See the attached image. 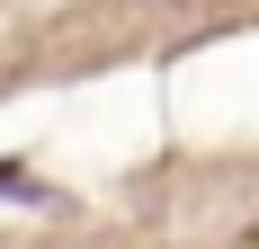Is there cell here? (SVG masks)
Masks as SVG:
<instances>
[{"label":"cell","mask_w":259,"mask_h":249,"mask_svg":"<svg viewBox=\"0 0 259 249\" xmlns=\"http://www.w3.org/2000/svg\"><path fill=\"white\" fill-rule=\"evenodd\" d=\"M0 196H27V205H54V187H45V178H27L18 160H0Z\"/></svg>","instance_id":"obj_1"}]
</instances>
